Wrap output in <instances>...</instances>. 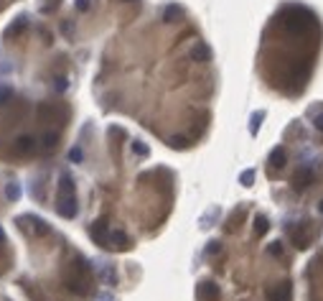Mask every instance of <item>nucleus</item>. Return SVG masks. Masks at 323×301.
<instances>
[{"label": "nucleus", "instance_id": "nucleus-1", "mask_svg": "<svg viewBox=\"0 0 323 301\" xmlns=\"http://www.w3.org/2000/svg\"><path fill=\"white\" fill-rule=\"evenodd\" d=\"M56 212L64 220H74L76 217V189H74V179L69 171H64L59 176L56 184Z\"/></svg>", "mask_w": 323, "mask_h": 301}, {"label": "nucleus", "instance_id": "nucleus-2", "mask_svg": "<svg viewBox=\"0 0 323 301\" xmlns=\"http://www.w3.org/2000/svg\"><path fill=\"white\" fill-rule=\"evenodd\" d=\"M92 265H89L82 255H76V258L72 261V276L66 278V288H69L72 294H79V296H87L89 291H92Z\"/></svg>", "mask_w": 323, "mask_h": 301}, {"label": "nucleus", "instance_id": "nucleus-3", "mask_svg": "<svg viewBox=\"0 0 323 301\" xmlns=\"http://www.w3.org/2000/svg\"><path fill=\"white\" fill-rule=\"evenodd\" d=\"M280 23H283V28L287 33H305L308 26H313V16H310L305 8H300V5H290V8L283 10Z\"/></svg>", "mask_w": 323, "mask_h": 301}, {"label": "nucleus", "instance_id": "nucleus-4", "mask_svg": "<svg viewBox=\"0 0 323 301\" xmlns=\"http://www.w3.org/2000/svg\"><path fill=\"white\" fill-rule=\"evenodd\" d=\"M16 225L20 230L31 232L33 238H46V235H51V227L46 225V220H41L36 215H20V217H16Z\"/></svg>", "mask_w": 323, "mask_h": 301}, {"label": "nucleus", "instance_id": "nucleus-5", "mask_svg": "<svg viewBox=\"0 0 323 301\" xmlns=\"http://www.w3.org/2000/svg\"><path fill=\"white\" fill-rule=\"evenodd\" d=\"M318 179V166H300V169L293 174V186L298 189H305V186H310Z\"/></svg>", "mask_w": 323, "mask_h": 301}, {"label": "nucleus", "instance_id": "nucleus-6", "mask_svg": "<svg viewBox=\"0 0 323 301\" xmlns=\"http://www.w3.org/2000/svg\"><path fill=\"white\" fill-rule=\"evenodd\" d=\"M89 235L99 245V248H107V238H109V227H107V217H99L97 222H92L89 227Z\"/></svg>", "mask_w": 323, "mask_h": 301}, {"label": "nucleus", "instance_id": "nucleus-7", "mask_svg": "<svg viewBox=\"0 0 323 301\" xmlns=\"http://www.w3.org/2000/svg\"><path fill=\"white\" fill-rule=\"evenodd\" d=\"M130 245H132V240L125 235L122 230H109V238H107V248L105 250H130Z\"/></svg>", "mask_w": 323, "mask_h": 301}, {"label": "nucleus", "instance_id": "nucleus-8", "mask_svg": "<svg viewBox=\"0 0 323 301\" xmlns=\"http://www.w3.org/2000/svg\"><path fill=\"white\" fill-rule=\"evenodd\" d=\"M196 299L198 301H219L221 299V291L214 281H201L196 286Z\"/></svg>", "mask_w": 323, "mask_h": 301}, {"label": "nucleus", "instance_id": "nucleus-9", "mask_svg": "<svg viewBox=\"0 0 323 301\" xmlns=\"http://www.w3.org/2000/svg\"><path fill=\"white\" fill-rule=\"evenodd\" d=\"M290 294H293L290 281H283V283L267 288V291H265V299H267V301H290Z\"/></svg>", "mask_w": 323, "mask_h": 301}, {"label": "nucleus", "instance_id": "nucleus-10", "mask_svg": "<svg viewBox=\"0 0 323 301\" xmlns=\"http://www.w3.org/2000/svg\"><path fill=\"white\" fill-rule=\"evenodd\" d=\"M287 238L293 240L295 248H308V225L305 222H300V225H290L287 227Z\"/></svg>", "mask_w": 323, "mask_h": 301}, {"label": "nucleus", "instance_id": "nucleus-11", "mask_svg": "<svg viewBox=\"0 0 323 301\" xmlns=\"http://www.w3.org/2000/svg\"><path fill=\"white\" fill-rule=\"evenodd\" d=\"M97 276L102 278L107 286H115L117 283V273H115V265L109 263H97Z\"/></svg>", "mask_w": 323, "mask_h": 301}, {"label": "nucleus", "instance_id": "nucleus-12", "mask_svg": "<svg viewBox=\"0 0 323 301\" xmlns=\"http://www.w3.org/2000/svg\"><path fill=\"white\" fill-rule=\"evenodd\" d=\"M26 28H28V18L20 16V18H16V23H10V26L5 28V39H18V36H23Z\"/></svg>", "mask_w": 323, "mask_h": 301}, {"label": "nucleus", "instance_id": "nucleus-13", "mask_svg": "<svg viewBox=\"0 0 323 301\" xmlns=\"http://www.w3.org/2000/svg\"><path fill=\"white\" fill-rule=\"evenodd\" d=\"M191 59H194V61H198V64H206V61L211 59V49L206 46V43L198 41L196 46L191 49Z\"/></svg>", "mask_w": 323, "mask_h": 301}, {"label": "nucleus", "instance_id": "nucleus-14", "mask_svg": "<svg viewBox=\"0 0 323 301\" xmlns=\"http://www.w3.org/2000/svg\"><path fill=\"white\" fill-rule=\"evenodd\" d=\"M33 151H36V138L23 136V138L16 140V153L18 156H26V153H33Z\"/></svg>", "mask_w": 323, "mask_h": 301}, {"label": "nucleus", "instance_id": "nucleus-15", "mask_svg": "<svg viewBox=\"0 0 323 301\" xmlns=\"http://www.w3.org/2000/svg\"><path fill=\"white\" fill-rule=\"evenodd\" d=\"M287 163V151L283 146H277L272 153H270V166L272 169H283V166Z\"/></svg>", "mask_w": 323, "mask_h": 301}, {"label": "nucleus", "instance_id": "nucleus-16", "mask_svg": "<svg viewBox=\"0 0 323 301\" xmlns=\"http://www.w3.org/2000/svg\"><path fill=\"white\" fill-rule=\"evenodd\" d=\"M181 16H183V8L181 5H165L163 8V20H165V23H176Z\"/></svg>", "mask_w": 323, "mask_h": 301}, {"label": "nucleus", "instance_id": "nucleus-17", "mask_svg": "<svg viewBox=\"0 0 323 301\" xmlns=\"http://www.w3.org/2000/svg\"><path fill=\"white\" fill-rule=\"evenodd\" d=\"M267 230H270V220H267L265 215H257L254 217V238H262Z\"/></svg>", "mask_w": 323, "mask_h": 301}, {"label": "nucleus", "instance_id": "nucleus-18", "mask_svg": "<svg viewBox=\"0 0 323 301\" xmlns=\"http://www.w3.org/2000/svg\"><path fill=\"white\" fill-rule=\"evenodd\" d=\"M5 199L8 202H18L20 199V184L18 181H8L5 184Z\"/></svg>", "mask_w": 323, "mask_h": 301}, {"label": "nucleus", "instance_id": "nucleus-19", "mask_svg": "<svg viewBox=\"0 0 323 301\" xmlns=\"http://www.w3.org/2000/svg\"><path fill=\"white\" fill-rule=\"evenodd\" d=\"M54 146H56V136H54V133H46V136H43V151H51Z\"/></svg>", "mask_w": 323, "mask_h": 301}, {"label": "nucleus", "instance_id": "nucleus-20", "mask_svg": "<svg viewBox=\"0 0 323 301\" xmlns=\"http://www.w3.org/2000/svg\"><path fill=\"white\" fill-rule=\"evenodd\" d=\"M265 118V113H254L252 115V136H257V130H260V120Z\"/></svg>", "mask_w": 323, "mask_h": 301}, {"label": "nucleus", "instance_id": "nucleus-21", "mask_svg": "<svg viewBox=\"0 0 323 301\" xmlns=\"http://www.w3.org/2000/svg\"><path fill=\"white\" fill-rule=\"evenodd\" d=\"M10 97H13V90L10 87H0V105H5Z\"/></svg>", "mask_w": 323, "mask_h": 301}, {"label": "nucleus", "instance_id": "nucleus-22", "mask_svg": "<svg viewBox=\"0 0 323 301\" xmlns=\"http://www.w3.org/2000/svg\"><path fill=\"white\" fill-rule=\"evenodd\" d=\"M82 159H84L82 148H72V151H69V161H74V163H82Z\"/></svg>", "mask_w": 323, "mask_h": 301}, {"label": "nucleus", "instance_id": "nucleus-23", "mask_svg": "<svg viewBox=\"0 0 323 301\" xmlns=\"http://www.w3.org/2000/svg\"><path fill=\"white\" fill-rule=\"evenodd\" d=\"M168 146H171V148H186V146H188V140H186V138H171V140H168Z\"/></svg>", "mask_w": 323, "mask_h": 301}, {"label": "nucleus", "instance_id": "nucleus-24", "mask_svg": "<svg viewBox=\"0 0 323 301\" xmlns=\"http://www.w3.org/2000/svg\"><path fill=\"white\" fill-rule=\"evenodd\" d=\"M132 151H135L138 156H148V146H143L140 140H135V143H132Z\"/></svg>", "mask_w": 323, "mask_h": 301}, {"label": "nucleus", "instance_id": "nucleus-25", "mask_svg": "<svg viewBox=\"0 0 323 301\" xmlns=\"http://www.w3.org/2000/svg\"><path fill=\"white\" fill-rule=\"evenodd\" d=\"M252 179H254V171H244V174H242V184H244V186H250Z\"/></svg>", "mask_w": 323, "mask_h": 301}, {"label": "nucleus", "instance_id": "nucleus-26", "mask_svg": "<svg viewBox=\"0 0 323 301\" xmlns=\"http://www.w3.org/2000/svg\"><path fill=\"white\" fill-rule=\"evenodd\" d=\"M267 250H270L272 255H277V258H280V255H283V248H280V242H272V245H270V248H267Z\"/></svg>", "mask_w": 323, "mask_h": 301}, {"label": "nucleus", "instance_id": "nucleus-27", "mask_svg": "<svg viewBox=\"0 0 323 301\" xmlns=\"http://www.w3.org/2000/svg\"><path fill=\"white\" fill-rule=\"evenodd\" d=\"M219 250H221V248H219V242H209V248H206V253H209V255H216Z\"/></svg>", "mask_w": 323, "mask_h": 301}, {"label": "nucleus", "instance_id": "nucleus-28", "mask_svg": "<svg viewBox=\"0 0 323 301\" xmlns=\"http://www.w3.org/2000/svg\"><path fill=\"white\" fill-rule=\"evenodd\" d=\"M76 8H79L82 13H84V10H89V0H76Z\"/></svg>", "mask_w": 323, "mask_h": 301}, {"label": "nucleus", "instance_id": "nucleus-29", "mask_svg": "<svg viewBox=\"0 0 323 301\" xmlns=\"http://www.w3.org/2000/svg\"><path fill=\"white\" fill-rule=\"evenodd\" d=\"M8 245V238H5V232H3V227H0V250H3Z\"/></svg>", "mask_w": 323, "mask_h": 301}, {"label": "nucleus", "instance_id": "nucleus-30", "mask_svg": "<svg viewBox=\"0 0 323 301\" xmlns=\"http://www.w3.org/2000/svg\"><path fill=\"white\" fill-rule=\"evenodd\" d=\"M313 122H316V128H318V130H323V115H318Z\"/></svg>", "mask_w": 323, "mask_h": 301}, {"label": "nucleus", "instance_id": "nucleus-31", "mask_svg": "<svg viewBox=\"0 0 323 301\" xmlns=\"http://www.w3.org/2000/svg\"><path fill=\"white\" fill-rule=\"evenodd\" d=\"M122 3H132V0H122Z\"/></svg>", "mask_w": 323, "mask_h": 301}, {"label": "nucleus", "instance_id": "nucleus-32", "mask_svg": "<svg viewBox=\"0 0 323 301\" xmlns=\"http://www.w3.org/2000/svg\"><path fill=\"white\" fill-rule=\"evenodd\" d=\"M321 212H323V202H321Z\"/></svg>", "mask_w": 323, "mask_h": 301}]
</instances>
